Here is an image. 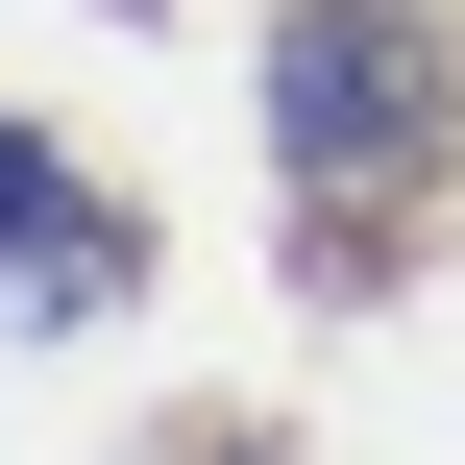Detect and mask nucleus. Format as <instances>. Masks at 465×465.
<instances>
[{"label":"nucleus","mask_w":465,"mask_h":465,"mask_svg":"<svg viewBox=\"0 0 465 465\" xmlns=\"http://www.w3.org/2000/svg\"><path fill=\"white\" fill-rule=\"evenodd\" d=\"M270 147H294V270L319 294H392V245L441 221V172H465L441 0H294L270 25Z\"/></svg>","instance_id":"nucleus-1"},{"label":"nucleus","mask_w":465,"mask_h":465,"mask_svg":"<svg viewBox=\"0 0 465 465\" xmlns=\"http://www.w3.org/2000/svg\"><path fill=\"white\" fill-rule=\"evenodd\" d=\"M147 465H270V441H147Z\"/></svg>","instance_id":"nucleus-3"},{"label":"nucleus","mask_w":465,"mask_h":465,"mask_svg":"<svg viewBox=\"0 0 465 465\" xmlns=\"http://www.w3.org/2000/svg\"><path fill=\"white\" fill-rule=\"evenodd\" d=\"M123 270H147V221H123L74 147H25V123H0V343H74V319H123Z\"/></svg>","instance_id":"nucleus-2"}]
</instances>
